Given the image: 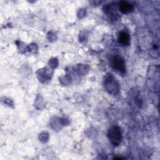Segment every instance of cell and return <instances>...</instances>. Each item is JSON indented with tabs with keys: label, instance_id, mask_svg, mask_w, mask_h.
<instances>
[{
	"label": "cell",
	"instance_id": "obj_4",
	"mask_svg": "<svg viewBox=\"0 0 160 160\" xmlns=\"http://www.w3.org/2000/svg\"><path fill=\"white\" fill-rule=\"evenodd\" d=\"M119 41L122 45H128L129 43V36L126 32H121L119 35Z\"/></svg>",
	"mask_w": 160,
	"mask_h": 160
},
{
	"label": "cell",
	"instance_id": "obj_2",
	"mask_svg": "<svg viewBox=\"0 0 160 160\" xmlns=\"http://www.w3.org/2000/svg\"><path fill=\"white\" fill-rule=\"evenodd\" d=\"M112 66L120 72H122L125 71V62L121 56H116L112 59Z\"/></svg>",
	"mask_w": 160,
	"mask_h": 160
},
{
	"label": "cell",
	"instance_id": "obj_3",
	"mask_svg": "<svg viewBox=\"0 0 160 160\" xmlns=\"http://www.w3.org/2000/svg\"><path fill=\"white\" fill-rule=\"evenodd\" d=\"M119 10L122 13H129L133 10V6L131 3L122 1L119 3Z\"/></svg>",
	"mask_w": 160,
	"mask_h": 160
},
{
	"label": "cell",
	"instance_id": "obj_1",
	"mask_svg": "<svg viewBox=\"0 0 160 160\" xmlns=\"http://www.w3.org/2000/svg\"><path fill=\"white\" fill-rule=\"evenodd\" d=\"M108 137L114 146H118L121 139V133L119 128L117 126L111 128L108 132Z\"/></svg>",
	"mask_w": 160,
	"mask_h": 160
}]
</instances>
